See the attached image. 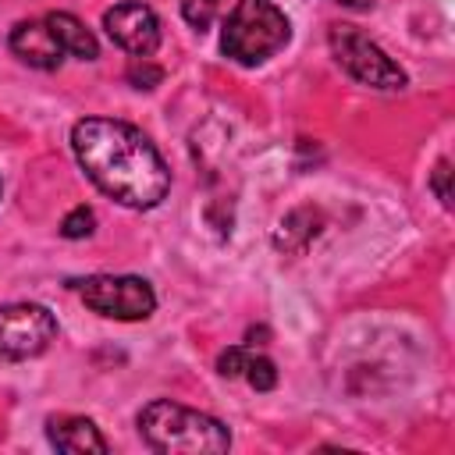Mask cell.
Here are the masks:
<instances>
[{"label":"cell","instance_id":"obj_6","mask_svg":"<svg viewBox=\"0 0 455 455\" xmlns=\"http://www.w3.org/2000/svg\"><path fill=\"white\" fill-rule=\"evenodd\" d=\"M57 338V320L39 302H11L0 306V359H36Z\"/></svg>","mask_w":455,"mask_h":455},{"label":"cell","instance_id":"obj_4","mask_svg":"<svg viewBox=\"0 0 455 455\" xmlns=\"http://www.w3.org/2000/svg\"><path fill=\"white\" fill-rule=\"evenodd\" d=\"M75 291L78 299L107 316V320H146L153 316L156 309V295L149 288L146 277H135V274H96V277H85V281H75Z\"/></svg>","mask_w":455,"mask_h":455},{"label":"cell","instance_id":"obj_18","mask_svg":"<svg viewBox=\"0 0 455 455\" xmlns=\"http://www.w3.org/2000/svg\"><path fill=\"white\" fill-rule=\"evenodd\" d=\"M0 188H4V185H0Z\"/></svg>","mask_w":455,"mask_h":455},{"label":"cell","instance_id":"obj_12","mask_svg":"<svg viewBox=\"0 0 455 455\" xmlns=\"http://www.w3.org/2000/svg\"><path fill=\"white\" fill-rule=\"evenodd\" d=\"M242 377L249 380V387H256V391H270V387L277 384V366H274L267 355H259V352H249Z\"/></svg>","mask_w":455,"mask_h":455},{"label":"cell","instance_id":"obj_7","mask_svg":"<svg viewBox=\"0 0 455 455\" xmlns=\"http://www.w3.org/2000/svg\"><path fill=\"white\" fill-rule=\"evenodd\" d=\"M103 28H107L110 43L132 57H149L160 46V18L153 14V7H146L139 0L114 4L103 14Z\"/></svg>","mask_w":455,"mask_h":455},{"label":"cell","instance_id":"obj_13","mask_svg":"<svg viewBox=\"0 0 455 455\" xmlns=\"http://www.w3.org/2000/svg\"><path fill=\"white\" fill-rule=\"evenodd\" d=\"M92 228H96V213H92L89 206H75V210L60 220V235H64V238H85V235H92Z\"/></svg>","mask_w":455,"mask_h":455},{"label":"cell","instance_id":"obj_9","mask_svg":"<svg viewBox=\"0 0 455 455\" xmlns=\"http://www.w3.org/2000/svg\"><path fill=\"white\" fill-rule=\"evenodd\" d=\"M46 437L57 451L68 455H107V437L85 416H53L46 423Z\"/></svg>","mask_w":455,"mask_h":455},{"label":"cell","instance_id":"obj_3","mask_svg":"<svg viewBox=\"0 0 455 455\" xmlns=\"http://www.w3.org/2000/svg\"><path fill=\"white\" fill-rule=\"evenodd\" d=\"M291 39V21L277 0H238L220 28V50L242 68H256L284 50Z\"/></svg>","mask_w":455,"mask_h":455},{"label":"cell","instance_id":"obj_14","mask_svg":"<svg viewBox=\"0 0 455 455\" xmlns=\"http://www.w3.org/2000/svg\"><path fill=\"white\" fill-rule=\"evenodd\" d=\"M160 78H164V71L156 64H149V57H135L128 64V82L135 89H153V85H160Z\"/></svg>","mask_w":455,"mask_h":455},{"label":"cell","instance_id":"obj_17","mask_svg":"<svg viewBox=\"0 0 455 455\" xmlns=\"http://www.w3.org/2000/svg\"><path fill=\"white\" fill-rule=\"evenodd\" d=\"M213 11H217V0H185V18H188V25H196L199 32L210 25Z\"/></svg>","mask_w":455,"mask_h":455},{"label":"cell","instance_id":"obj_8","mask_svg":"<svg viewBox=\"0 0 455 455\" xmlns=\"http://www.w3.org/2000/svg\"><path fill=\"white\" fill-rule=\"evenodd\" d=\"M7 46H11V53H14L21 64L39 68V71H53V68L64 60V50H60V43L53 39L46 18H43V21H18V25L11 28V36H7Z\"/></svg>","mask_w":455,"mask_h":455},{"label":"cell","instance_id":"obj_10","mask_svg":"<svg viewBox=\"0 0 455 455\" xmlns=\"http://www.w3.org/2000/svg\"><path fill=\"white\" fill-rule=\"evenodd\" d=\"M46 25H50L53 39L60 43V50H64L68 57H78V60H96V57H100L96 36H92L75 14H68V11H50V14H46Z\"/></svg>","mask_w":455,"mask_h":455},{"label":"cell","instance_id":"obj_1","mask_svg":"<svg viewBox=\"0 0 455 455\" xmlns=\"http://www.w3.org/2000/svg\"><path fill=\"white\" fill-rule=\"evenodd\" d=\"M71 149L85 178L121 206L153 210L171 192V167L128 121L82 117L71 128Z\"/></svg>","mask_w":455,"mask_h":455},{"label":"cell","instance_id":"obj_16","mask_svg":"<svg viewBox=\"0 0 455 455\" xmlns=\"http://www.w3.org/2000/svg\"><path fill=\"white\" fill-rule=\"evenodd\" d=\"M451 164L448 160H437V167H434V174H430V188H434V196L441 199V206H451Z\"/></svg>","mask_w":455,"mask_h":455},{"label":"cell","instance_id":"obj_2","mask_svg":"<svg viewBox=\"0 0 455 455\" xmlns=\"http://www.w3.org/2000/svg\"><path fill=\"white\" fill-rule=\"evenodd\" d=\"M135 423H139L142 441L160 455H178V451L217 455V451L231 448V434L220 419H213L199 409H188L181 402H171V398H156V402L142 405Z\"/></svg>","mask_w":455,"mask_h":455},{"label":"cell","instance_id":"obj_11","mask_svg":"<svg viewBox=\"0 0 455 455\" xmlns=\"http://www.w3.org/2000/svg\"><path fill=\"white\" fill-rule=\"evenodd\" d=\"M316 235H320V213L313 206H299L288 217H281L277 231H274V249L291 256V252H302Z\"/></svg>","mask_w":455,"mask_h":455},{"label":"cell","instance_id":"obj_15","mask_svg":"<svg viewBox=\"0 0 455 455\" xmlns=\"http://www.w3.org/2000/svg\"><path fill=\"white\" fill-rule=\"evenodd\" d=\"M249 352H252L249 345H231V348H224V352L217 355V370H220L224 377H242Z\"/></svg>","mask_w":455,"mask_h":455},{"label":"cell","instance_id":"obj_5","mask_svg":"<svg viewBox=\"0 0 455 455\" xmlns=\"http://www.w3.org/2000/svg\"><path fill=\"white\" fill-rule=\"evenodd\" d=\"M331 53L334 60L363 85L370 89H402L405 85V71L370 39L363 36L355 25H331Z\"/></svg>","mask_w":455,"mask_h":455}]
</instances>
